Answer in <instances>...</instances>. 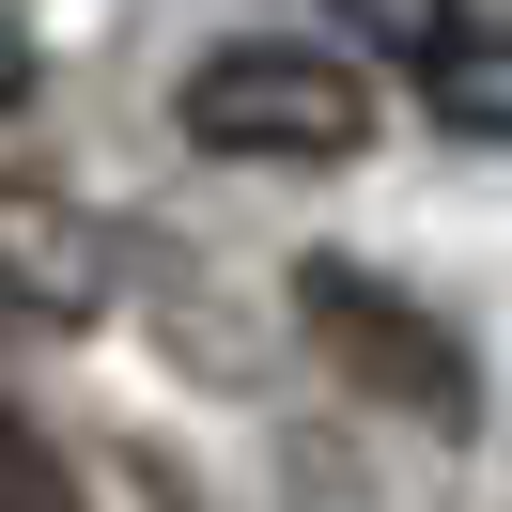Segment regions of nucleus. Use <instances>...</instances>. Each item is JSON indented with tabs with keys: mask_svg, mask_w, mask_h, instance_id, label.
Wrapping results in <instances>:
<instances>
[{
	"mask_svg": "<svg viewBox=\"0 0 512 512\" xmlns=\"http://www.w3.org/2000/svg\"><path fill=\"white\" fill-rule=\"evenodd\" d=\"M295 295H311V342L342 357L357 388H388V404H419V419H466V404H481V373H466V342H450L435 311H404V295H388V280H357V264H311V280H295Z\"/></svg>",
	"mask_w": 512,
	"mask_h": 512,
	"instance_id": "nucleus-2",
	"label": "nucleus"
},
{
	"mask_svg": "<svg viewBox=\"0 0 512 512\" xmlns=\"http://www.w3.org/2000/svg\"><path fill=\"white\" fill-rule=\"evenodd\" d=\"M171 125H187L202 156H233V171H326V156H357V140H373V78H357L342 47L249 32V47H218V63H187Z\"/></svg>",
	"mask_w": 512,
	"mask_h": 512,
	"instance_id": "nucleus-1",
	"label": "nucleus"
},
{
	"mask_svg": "<svg viewBox=\"0 0 512 512\" xmlns=\"http://www.w3.org/2000/svg\"><path fill=\"white\" fill-rule=\"evenodd\" d=\"M16 295H32V326L94 311V295H78V233H63V202H47V187H16Z\"/></svg>",
	"mask_w": 512,
	"mask_h": 512,
	"instance_id": "nucleus-4",
	"label": "nucleus"
},
{
	"mask_svg": "<svg viewBox=\"0 0 512 512\" xmlns=\"http://www.w3.org/2000/svg\"><path fill=\"white\" fill-rule=\"evenodd\" d=\"M419 94H435L450 140H512V32H466L435 78H419Z\"/></svg>",
	"mask_w": 512,
	"mask_h": 512,
	"instance_id": "nucleus-3",
	"label": "nucleus"
},
{
	"mask_svg": "<svg viewBox=\"0 0 512 512\" xmlns=\"http://www.w3.org/2000/svg\"><path fill=\"white\" fill-rule=\"evenodd\" d=\"M326 16H342L357 47H388V63H419V78L466 47V0H326Z\"/></svg>",
	"mask_w": 512,
	"mask_h": 512,
	"instance_id": "nucleus-5",
	"label": "nucleus"
}]
</instances>
